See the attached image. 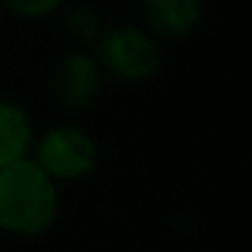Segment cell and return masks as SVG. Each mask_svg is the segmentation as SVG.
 Returning a JSON list of instances; mask_svg holds the SVG:
<instances>
[{
	"label": "cell",
	"instance_id": "cell-1",
	"mask_svg": "<svg viewBox=\"0 0 252 252\" xmlns=\"http://www.w3.org/2000/svg\"><path fill=\"white\" fill-rule=\"evenodd\" d=\"M60 214V185L25 158L0 168V230L14 239L49 233Z\"/></svg>",
	"mask_w": 252,
	"mask_h": 252
},
{
	"label": "cell",
	"instance_id": "cell-2",
	"mask_svg": "<svg viewBox=\"0 0 252 252\" xmlns=\"http://www.w3.org/2000/svg\"><path fill=\"white\" fill-rule=\"evenodd\" d=\"M90 52L95 55L106 79L122 84L149 82L163 65V44L144 25L106 28Z\"/></svg>",
	"mask_w": 252,
	"mask_h": 252
},
{
	"label": "cell",
	"instance_id": "cell-3",
	"mask_svg": "<svg viewBox=\"0 0 252 252\" xmlns=\"http://www.w3.org/2000/svg\"><path fill=\"white\" fill-rule=\"evenodd\" d=\"M30 158L57 185H68V182H82L90 174H95L100 163V144L87 127L63 122L35 136Z\"/></svg>",
	"mask_w": 252,
	"mask_h": 252
},
{
	"label": "cell",
	"instance_id": "cell-4",
	"mask_svg": "<svg viewBox=\"0 0 252 252\" xmlns=\"http://www.w3.org/2000/svg\"><path fill=\"white\" fill-rule=\"evenodd\" d=\"M106 73L90 49H71L52 73V98L65 111H84L100 98Z\"/></svg>",
	"mask_w": 252,
	"mask_h": 252
},
{
	"label": "cell",
	"instance_id": "cell-5",
	"mask_svg": "<svg viewBox=\"0 0 252 252\" xmlns=\"http://www.w3.org/2000/svg\"><path fill=\"white\" fill-rule=\"evenodd\" d=\"M203 0H141V25L160 41H182L203 22Z\"/></svg>",
	"mask_w": 252,
	"mask_h": 252
},
{
	"label": "cell",
	"instance_id": "cell-6",
	"mask_svg": "<svg viewBox=\"0 0 252 252\" xmlns=\"http://www.w3.org/2000/svg\"><path fill=\"white\" fill-rule=\"evenodd\" d=\"M35 136L33 114L19 100L0 98V168L30 158Z\"/></svg>",
	"mask_w": 252,
	"mask_h": 252
},
{
	"label": "cell",
	"instance_id": "cell-7",
	"mask_svg": "<svg viewBox=\"0 0 252 252\" xmlns=\"http://www.w3.org/2000/svg\"><path fill=\"white\" fill-rule=\"evenodd\" d=\"M106 30V19L93 6H73L63 17V33L73 44V49H93Z\"/></svg>",
	"mask_w": 252,
	"mask_h": 252
},
{
	"label": "cell",
	"instance_id": "cell-8",
	"mask_svg": "<svg viewBox=\"0 0 252 252\" xmlns=\"http://www.w3.org/2000/svg\"><path fill=\"white\" fill-rule=\"evenodd\" d=\"M63 3H65V0H3V6H6L14 17L30 19V22L57 14L63 8Z\"/></svg>",
	"mask_w": 252,
	"mask_h": 252
}]
</instances>
